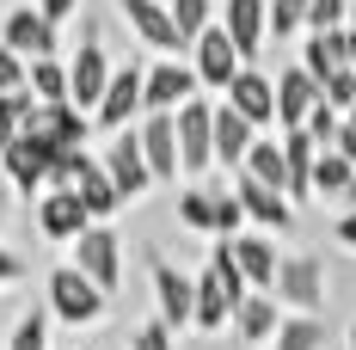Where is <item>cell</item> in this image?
Listing matches in <instances>:
<instances>
[{
  "instance_id": "cell-4",
  "label": "cell",
  "mask_w": 356,
  "mask_h": 350,
  "mask_svg": "<svg viewBox=\"0 0 356 350\" xmlns=\"http://www.w3.org/2000/svg\"><path fill=\"white\" fill-rule=\"evenodd\" d=\"M111 56H105V37H99V25H86V37H80V49H74V62H68V99L74 111H92L105 105V93H111Z\"/></svg>"
},
{
  "instance_id": "cell-45",
  "label": "cell",
  "mask_w": 356,
  "mask_h": 350,
  "mask_svg": "<svg viewBox=\"0 0 356 350\" xmlns=\"http://www.w3.org/2000/svg\"><path fill=\"white\" fill-rule=\"evenodd\" d=\"M344 56H350V74H356V25L344 31Z\"/></svg>"
},
{
  "instance_id": "cell-8",
  "label": "cell",
  "mask_w": 356,
  "mask_h": 350,
  "mask_svg": "<svg viewBox=\"0 0 356 350\" xmlns=\"http://www.w3.org/2000/svg\"><path fill=\"white\" fill-rule=\"evenodd\" d=\"M172 123H178V166H184V178L197 184V178L215 166V105L209 99H191Z\"/></svg>"
},
{
  "instance_id": "cell-39",
  "label": "cell",
  "mask_w": 356,
  "mask_h": 350,
  "mask_svg": "<svg viewBox=\"0 0 356 350\" xmlns=\"http://www.w3.org/2000/svg\"><path fill=\"white\" fill-rule=\"evenodd\" d=\"M19 283H25V258L0 240V295H6V289H19Z\"/></svg>"
},
{
  "instance_id": "cell-26",
  "label": "cell",
  "mask_w": 356,
  "mask_h": 350,
  "mask_svg": "<svg viewBox=\"0 0 356 350\" xmlns=\"http://www.w3.org/2000/svg\"><path fill=\"white\" fill-rule=\"evenodd\" d=\"M246 178H258L264 191H283V197H289V154H283V141H270V136L252 141V154H246Z\"/></svg>"
},
{
  "instance_id": "cell-34",
  "label": "cell",
  "mask_w": 356,
  "mask_h": 350,
  "mask_svg": "<svg viewBox=\"0 0 356 350\" xmlns=\"http://www.w3.org/2000/svg\"><path fill=\"white\" fill-rule=\"evenodd\" d=\"M246 234V209L234 191H215V240H240Z\"/></svg>"
},
{
  "instance_id": "cell-1",
  "label": "cell",
  "mask_w": 356,
  "mask_h": 350,
  "mask_svg": "<svg viewBox=\"0 0 356 350\" xmlns=\"http://www.w3.org/2000/svg\"><path fill=\"white\" fill-rule=\"evenodd\" d=\"M43 295H49V319H62L74 332H99L111 319V295L99 283H86L74 264H56V271L43 277Z\"/></svg>"
},
{
  "instance_id": "cell-43",
  "label": "cell",
  "mask_w": 356,
  "mask_h": 350,
  "mask_svg": "<svg viewBox=\"0 0 356 350\" xmlns=\"http://www.w3.org/2000/svg\"><path fill=\"white\" fill-rule=\"evenodd\" d=\"M332 240H338V246H344V252L356 258V209H344V215H338V228H332Z\"/></svg>"
},
{
  "instance_id": "cell-49",
  "label": "cell",
  "mask_w": 356,
  "mask_h": 350,
  "mask_svg": "<svg viewBox=\"0 0 356 350\" xmlns=\"http://www.w3.org/2000/svg\"><path fill=\"white\" fill-rule=\"evenodd\" d=\"M344 123H356V105H350V117H344Z\"/></svg>"
},
{
  "instance_id": "cell-17",
  "label": "cell",
  "mask_w": 356,
  "mask_h": 350,
  "mask_svg": "<svg viewBox=\"0 0 356 350\" xmlns=\"http://www.w3.org/2000/svg\"><path fill=\"white\" fill-rule=\"evenodd\" d=\"M320 80H314V74L301 68V62H289L283 74H277V129H307V117H314V111H320Z\"/></svg>"
},
{
  "instance_id": "cell-2",
  "label": "cell",
  "mask_w": 356,
  "mask_h": 350,
  "mask_svg": "<svg viewBox=\"0 0 356 350\" xmlns=\"http://www.w3.org/2000/svg\"><path fill=\"white\" fill-rule=\"evenodd\" d=\"M277 308L295 319H320L325 308V258L320 252H283V271H277Z\"/></svg>"
},
{
  "instance_id": "cell-9",
  "label": "cell",
  "mask_w": 356,
  "mask_h": 350,
  "mask_svg": "<svg viewBox=\"0 0 356 350\" xmlns=\"http://www.w3.org/2000/svg\"><path fill=\"white\" fill-rule=\"evenodd\" d=\"M117 13H123V25L136 43H147L160 62H178V49H191L184 37H178L172 13H166V0H117Z\"/></svg>"
},
{
  "instance_id": "cell-3",
  "label": "cell",
  "mask_w": 356,
  "mask_h": 350,
  "mask_svg": "<svg viewBox=\"0 0 356 350\" xmlns=\"http://www.w3.org/2000/svg\"><path fill=\"white\" fill-rule=\"evenodd\" d=\"M147 283H154V319L172 332H191L197 326V277L178 271L166 252H147Z\"/></svg>"
},
{
  "instance_id": "cell-18",
  "label": "cell",
  "mask_w": 356,
  "mask_h": 350,
  "mask_svg": "<svg viewBox=\"0 0 356 350\" xmlns=\"http://www.w3.org/2000/svg\"><path fill=\"white\" fill-rule=\"evenodd\" d=\"M221 31L234 37V49L246 56V68H252V56L270 37V0H221Z\"/></svg>"
},
{
  "instance_id": "cell-23",
  "label": "cell",
  "mask_w": 356,
  "mask_h": 350,
  "mask_svg": "<svg viewBox=\"0 0 356 350\" xmlns=\"http://www.w3.org/2000/svg\"><path fill=\"white\" fill-rule=\"evenodd\" d=\"M283 308H277V295H246V301H240V314H234V326H227V332H234V338H240V344H277V332H283Z\"/></svg>"
},
{
  "instance_id": "cell-24",
  "label": "cell",
  "mask_w": 356,
  "mask_h": 350,
  "mask_svg": "<svg viewBox=\"0 0 356 350\" xmlns=\"http://www.w3.org/2000/svg\"><path fill=\"white\" fill-rule=\"evenodd\" d=\"M283 154H289V203H307V197H314V166H320L325 148L307 136V129H289Z\"/></svg>"
},
{
  "instance_id": "cell-37",
  "label": "cell",
  "mask_w": 356,
  "mask_h": 350,
  "mask_svg": "<svg viewBox=\"0 0 356 350\" xmlns=\"http://www.w3.org/2000/svg\"><path fill=\"white\" fill-rule=\"evenodd\" d=\"M338 129H344V111H332V105L320 99V111L307 117V136L320 141V148H338Z\"/></svg>"
},
{
  "instance_id": "cell-40",
  "label": "cell",
  "mask_w": 356,
  "mask_h": 350,
  "mask_svg": "<svg viewBox=\"0 0 356 350\" xmlns=\"http://www.w3.org/2000/svg\"><path fill=\"white\" fill-rule=\"evenodd\" d=\"M25 136V123H19V111H13V99H0V154L13 148V141Z\"/></svg>"
},
{
  "instance_id": "cell-47",
  "label": "cell",
  "mask_w": 356,
  "mask_h": 350,
  "mask_svg": "<svg viewBox=\"0 0 356 350\" xmlns=\"http://www.w3.org/2000/svg\"><path fill=\"white\" fill-rule=\"evenodd\" d=\"M344 350H356V326H350V332H344Z\"/></svg>"
},
{
  "instance_id": "cell-42",
  "label": "cell",
  "mask_w": 356,
  "mask_h": 350,
  "mask_svg": "<svg viewBox=\"0 0 356 350\" xmlns=\"http://www.w3.org/2000/svg\"><path fill=\"white\" fill-rule=\"evenodd\" d=\"M13 215H19V191H13V178L0 173V234L13 228Z\"/></svg>"
},
{
  "instance_id": "cell-14",
  "label": "cell",
  "mask_w": 356,
  "mask_h": 350,
  "mask_svg": "<svg viewBox=\"0 0 356 350\" xmlns=\"http://www.w3.org/2000/svg\"><path fill=\"white\" fill-rule=\"evenodd\" d=\"M25 136H37L49 154H80L86 136H92V117L74 111V105H37L31 123H25Z\"/></svg>"
},
{
  "instance_id": "cell-19",
  "label": "cell",
  "mask_w": 356,
  "mask_h": 350,
  "mask_svg": "<svg viewBox=\"0 0 356 350\" xmlns=\"http://www.w3.org/2000/svg\"><path fill=\"white\" fill-rule=\"evenodd\" d=\"M221 105H234L252 129L264 136V129L277 123V80H270V74H258V68H246L234 86H227V99H221Z\"/></svg>"
},
{
  "instance_id": "cell-28",
  "label": "cell",
  "mask_w": 356,
  "mask_h": 350,
  "mask_svg": "<svg viewBox=\"0 0 356 350\" xmlns=\"http://www.w3.org/2000/svg\"><path fill=\"white\" fill-rule=\"evenodd\" d=\"M178 221H184L191 234L215 240V191L209 184H184V191H178Z\"/></svg>"
},
{
  "instance_id": "cell-46",
  "label": "cell",
  "mask_w": 356,
  "mask_h": 350,
  "mask_svg": "<svg viewBox=\"0 0 356 350\" xmlns=\"http://www.w3.org/2000/svg\"><path fill=\"white\" fill-rule=\"evenodd\" d=\"M283 6H295V13H307V6H314V0H283Z\"/></svg>"
},
{
  "instance_id": "cell-29",
  "label": "cell",
  "mask_w": 356,
  "mask_h": 350,
  "mask_svg": "<svg viewBox=\"0 0 356 350\" xmlns=\"http://www.w3.org/2000/svg\"><path fill=\"white\" fill-rule=\"evenodd\" d=\"M37 105H74L68 99V62H31V80H25Z\"/></svg>"
},
{
  "instance_id": "cell-16",
  "label": "cell",
  "mask_w": 356,
  "mask_h": 350,
  "mask_svg": "<svg viewBox=\"0 0 356 350\" xmlns=\"http://www.w3.org/2000/svg\"><path fill=\"white\" fill-rule=\"evenodd\" d=\"M234 197H240V209H246V221L258 234H270V240H277V234H295V203H289L283 191H264L258 178L240 173L234 178Z\"/></svg>"
},
{
  "instance_id": "cell-38",
  "label": "cell",
  "mask_w": 356,
  "mask_h": 350,
  "mask_svg": "<svg viewBox=\"0 0 356 350\" xmlns=\"http://www.w3.org/2000/svg\"><path fill=\"white\" fill-rule=\"evenodd\" d=\"M320 93H325V105H332V111H344V117H350V105H356V74L344 68L338 80H325Z\"/></svg>"
},
{
  "instance_id": "cell-31",
  "label": "cell",
  "mask_w": 356,
  "mask_h": 350,
  "mask_svg": "<svg viewBox=\"0 0 356 350\" xmlns=\"http://www.w3.org/2000/svg\"><path fill=\"white\" fill-rule=\"evenodd\" d=\"M270 350H332V332H325V319H295L289 314Z\"/></svg>"
},
{
  "instance_id": "cell-30",
  "label": "cell",
  "mask_w": 356,
  "mask_h": 350,
  "mask_svg": "<svg viewBox=\"0 0 356 350\" xmlns=\"http://www.w3.org/2000/svg\"><path fill=\"white\" fill-rule=\"evenodd\" d=\"M166 13H172V25H178V37L197 49V37L203 31H215L221 19H215V0H166Z\"/></svg>"
},
{
  "instance_id": "cell-41",
  "label": "cell",
  "mask_w": 356,
  "mask_h": 350,
  "mask_svg": "<svg viewBox=\"0 0 356 350\" xmlns=\"http://www.w3.org/2000/svg\"><path fill=\"white\" fill-rule=\"evenodd\" d=\"M37 13H43V19H49V25H68L74 13H80V0H31Z\"/></svg>"
},
{
  "instance_id": "cell-12",
  "label": "cell",
  "mask_w": 356,
  "mask_h": 350,
  "mask_svg": "<svg viewBox=\"0 0 356 350\" xmlns=\"http://www.w3.org/2000/svg\"><path fill=\"white\" fill-rule=\"evenodd\" d=\"M147 117H178L191 99H203L197 86V68L191 62H147Z\"/></svg>"
},
{
  "instance_id": "cell-25",
  "label": "cell",
  "mask_w": 356,
  "mask_h": 350,
  "mask_svg": "<svg viewBox=\"0 0 356 350\" xmlns=\"http://www.w3.org/2000/svg\"><path fill=\"white\" fill-rule=\"evenodd\" d=\"M301 68L314 74V80H338V74L350 68V56H344V31H332V37H301Z\"/></svg>"
},
{
  "instance_id": "cell-50",
  "label": "cell",
  "mask_w": 356,
  "mask_h": 350,
  "mask_svg": "<svg viewBox=\"0 0 356 350\" xmlns=\"http://www.w3.org/2000/svg\"><path fill=\"white\" fill-rule=\"evenodd\" d=\"M350 25H356V0H350Z\"/></svg>"
},
{
  "instance_id": "cell-6",
  "label": "cell",
  "mask_w": 356,
  "mask_h": 350,
  "mask_svg": "<svg viewBox=\"0 0 356 350\" xmlns=\"http://www.w3.org/2000/svg\"><path fill=\"white\" fill-rule=\"evenodd\" d=\"M99 166H105V178L117 184L123 203H142L147 191H154V173H147V154H142V136H136V129L111 136L105 148H99Z\"/></svg>"
},
{
  "instance_id": "cell-21",
  "label": "cell",
  "mask_w": 356,
  "mask_h": 350,
  "mask_svg": "<svg viewBox=\"0 0 356 350\" xmlns=\"http://www.w3.org/2000/svg\"><path fill=\"white\" fill-rule=\"evenodd\" d=\"M136 136H142V154H147L154 184L184 178V166H178V123H172V117H142V123H136Z\"/></svg>"
},
{
  "instance_id": "cell-15",
  "label": "cell",
  "mask_w": 356,
  "mask_h": 350,
  "mask_svg": "<svg viewBox=\"0 0 356 350\" xmlns=\"http://www.w3.org/2000/svg\"><path fill=\"white\" fill-rule=\"evenodd\" d=\"M31 215H37V234L56 240V246H74L86 228H99V221L86 215V203H80V191H43Z\"/></svg>"
},
{
  "instance_id": "cell-7",
  "label": "cell",
  "mask_w": 356,
  "mask_h": 350,
  "mask_svg": "<svg viewBox=\"0 0 356 350\" xmlns=\"http://www.w3.org/2000/svg\"><path fill=\"white\" fill-rule=\"evenodd\" d=\"M68 264L86 283H99L105 295H117V283H123V240H117V228H86L68 246Z\"/></svg>"
},
{
  "instance_id": "cell-20",
  "label": "cell",
  "mask_w": 356,
  "mask_h": 350,
  "mask_svg": "<svg viewBox=\"0 0 356 350\" xmlns=\"http://www.w3.org/2000/svg\"><path fill=\"white\" fill-rule=\"evenodd\" d=\"M234 246V264H240V277L252 283V295H270L277 289V271H283V252H277V240L270 234H240Z\"/></svg>"
},
{
  "instance_id": "cell-5",
  "label": "cell",
  "mask_w": 356,
  "mask_h": 350,
  "mask_svg": "<svg viewBox=\"0 0 356 350\" xmlns=\"http://www.w3.org/2000/svg\"><path fill=\"white\" fill-rule=\"evenodd\" d=\"M147 62H123V68L111 74V93L105 105L92 111V129H105V136H123V129H136L147 117Z\"/></svg>"
},
{
  "instance_id": "cell-13",
  "label": "cell",
  "mask_w": 356,
  "mask_h": 350,
  "mask_svg": "<svg viewBox=\"0 0 356 350\" xmlns=\"http://www.w3.org/2000/svg\"><path fill=\"white\" fill-rule=\"evenodd\" d=\"M56 160H62V154H49L37 136H19L6 154H0V173L13 178V191H19V197H31V191L43 197V191L56 184Z\"/></svg>"
},
{
  "instance_id": "cell-11",
  "label": "cell",
  "mask_w": 356,
  "mask_h": 350,
  "mask_svg": "<svg viewBox=\"0 0 356 350\" xmlns=\"http://www.w3.org/2000/svg\"><path fill=\"white\" fill-rule=\"evenodd\" d=\"M191 68H197V86H203V93H227V86L246 74V56L234 49V37L215 25V31L197 37V49H191Z\"/></svg>"
},
{
  "instance_id": "cell-44",
  "label": "cell",
  "mask_w": 356,
  "mask_h": 350,
  "mask_svg": "<svg viewBox=\"0 0 356 350\" xmlns=\"http://www.w3.org/2000/svg\"><path fill=\"white\" fill-rule=\"evenodd\" d=\"M332 154H344V160L356 166V123H344V129H338V148H332Z\"/></svg>"
},
{
  "instance_id": "cell-32",
  "label": "cell",
  "mask_w": 356,
  "mask_h": 350,
  "mask_svg": "<svg viewBox=\"0 0 356 350\" xmlns=\"http://www.w3.org/2000/svg\"><path fill=\"white\" fill-rule=\"evenodd\" d=\"M6 350H49V308H25L6 332Z\"/></svg>"
},
{
  "instance_id": "cell-35",
  "label": "cell",
  "mask_w": 356,
  "mask_h": 350,
  "mask_svg": "<svg viewBox=\"0 0 356 350\" xmlns=\"http://www.w3.org/2000/svg\"><path fill=\"white\" fill-rule=\"evenodd\" d=\"M25 80H31V62H25V56H13V49H0V99H19V93H25Z\"/></svg>"
},
{
  "instance_id": "cell-33",
  "label": "cell",
  "mask_w": 356,
  "mask_h": 350,
  "mask_svg": "<svg viewBox=\"0 0 356 350\" xmlns=\"http://www.w3.org/2000/svg\"><path fill=\"white\" fill-rule=\"evenodd\" d=\"M350 31V0H314L307 6V37H332Z\"/></svg>"
},
{
  "instance_id": "cell-48",
  "label": "cell",
  "mask_w": 356,
  "mask_h": 350,
  "mask_svg": "<svg viewBox=\"0 0 356 350\" xmlns=\"http://www.w3.org/2000/svg\"><path fill=\"white\" fill-rule=\"evenodd\" d=\"M344 209H356V184H350V197H344Z\"/></svg>"
},
{
  "instance_id": "cell-27",
  "label": "cell",
  "mask_w": 356,
  "mask_h": 350,
  "mask_svg": "<svg viewBox=\"0 0 356 350\" xmlns=\"http://www.w3.org/2000/svg\"><path fill=\"white\" fill-rule=\"evenodd\" d=\"M350 184H356V166L344 160V154H332V148H325L320 166H314V197H320V203H344V197H350Z\"/></svg>"
},
{
  "instance_id": "cell-10",
  "label": "cell",
  "mask_w": 356,
  "mask_h": 350,
  "mask_svg": "<svg viewBox=\"0 0 356 350\" xmlns=\"http://www.w3.org/2000/svg\"><path fill=\"white\" fill-rule=\"evenodd\" d=\"M56 43H62V25H49L37 6H13L0 19V49H13L25 62H56Z\"/></svg>"
},
{
  "instance_id": "cell-22",
  "label": "cell",
  "mask_w": 356,
  "mask_h": 350,
  "mask_svg": "<svg viewBox=\"0 0 356 350\" xmlns=\"http://www.w3.org/2000/svg\"><path fill=\"white\" fill-rule=\"evenodd\" d=\"M252 141H258V129H252L240 111H234V105H215V166H227V173L240 178V173H246Z\"/></svg>"
},
{
  "instance_id": "cell-36",
  "label": "cell",
  "mask_w": 356,
  "mask_h": 350,
  "mask_svg": "<svg viewBox=\"0 0 356 350\" xmlns=\"http://www.w3.org/2000/svg\"><path fill=\"white\" fill-rule=\"evenodd\" d=\"M129 350H178V332L160 326V319H142V326L129 332Z\"/></svg>"
}]
</instances>
